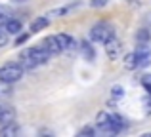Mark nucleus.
Returning a JSON list of instances; mask_svg holds the SVG:
<instances>
[{"instance_id":"obj_1","label":"nucleus","mask_w":151,"mask_h":137,"mask_svg":"<svg viewBox=\"0 0 151 137\" xmlns=\"http://www.w3.org/2000/svg\"><path fill=\"white\" fill-rule=\"evenodd\" d=\"M50 57H52V53L40 44V46H35V48H27V50H23V52L19 53V63L25 67V70H29V69L38 67V65L48 63Z\"/></svg>"},{"instance_id":"obj_2","label":"nucleus","mask_w":151,"mask_h":137,"mask_svg":"<svg viewBox=\"0 0 151 137\" xmlns=\"http://www.w3.org/2000/svg\"><path fill=\"white\" fill-rule=\"evenodd\" d=\"M96 126L100 128L101 131H105V133H119V131H121L122 128H126L128 124H126V120L122 118V116L111 114V112H107V111H101V112H98V116H96Z\"/></svg>"},{"instance_id":"obj_3","label":"nucleus","mask_w":151,"mask_h":137,"mask_svg":"<svg viewBox=\"0 0 151 137\" xmlns=\"http://www.w3.org/2000/svg\"><path fill=\"white\" fill-rule=\"evenodd\" d=\"M113 36H115V27L107 21H100L90 29V40L98 42V44H105Z\"/></svg>"},{"instance_id":"obj_4","label":"nucleus","mask_w":151,"mask_h":137,"mask_svg":"<svg viewBox=\"0 0 151 137\" xmlns=\"http://www.w3.org/2000/svg\"><path fill=\"white\" fill-rule=\"evenodd\" d=\"M25 74V67L21 63H8L0 67V82L4 84H14V82L21 80Z\"/></svg>"},{"instance_id":"obj_5","label":"nucleus","mask_w":151,"mask_h":137,"mask_svg":"<svg viewBox=\"0 0 151 137\" xmlns=\"http://www.w3.org/2000/svg\"><path fill=\"white\" fill-rule=\"evenodd\" d=\"M136 57H138V69L149 67V63H151V50H149L147 42H145V44H140V42H138Z\"/></svg>"},{"instance_id":"obj_6","label":"nucleus","mask_w":151,"mask_h":137,"mask_svg":"<svg viewBox=\"0 0 151 137\" xmlns=\"http://www.w3.org/2000/svg\"><path fill=\"white\" fill-rule=\"evenodd\" d=\"M121 52H122V44H121V40H119L117 36L109 38V40L105 42V53H107V57H109L111 61H117L119 57H121Z\"/></svg>"},{"instance_id":"obj_7","label":"nucleus","mask_w":151,"mask_h":137,"mask_svg":"<svg viewBox=\"0 0 151 137\" xmlns=\"http://www.w3.org/2000/svg\"><path fill=\"white\" fill-rule=\"evenodd\" d=\"M42 46L48 50L52 55H55V53H61V52H63V48H61V44H59L58 36H46L44 40H42Z\"/></svg>"},{"instance_id":"obj_8","label":"nucleus","mask_w":151,"mask_h":137,"mask_svg":"<svg viewBox=\"0 0 151 137\" xmlns=\"http://www.w3.org/2000/svg\"><path fill=\"white\" fill-rule=\"evenodd\" d=\"M12 122H15L14 109L4 107V105H2V111H0V126H8V124H12Z\"/></svg>"},{"instance_id":"obj_9","label":"nucleus","mask_w":151,"mask_h":137,"mask_svg":"<svg viewBox=\"0 0 151 137\" xmlns=\"http://www.w3.org/2000/svg\"><path fill=\"white\" fill-rule=\"evenodd\" d=\"M48 25H50L48 17H35L33 23H31V33H40V31H44Z\"/></svg>"},{"instance_id":"obj_10","label":"nucleus","mask_w":151,"mask_h":137,"mask_svg":"<svg viewBox=\"0 0 151 137\" xmlns=\"http://www.w3.org/2000/svg\"><path fill=\"white\" fill-rule=\"evenodd\" d=\"M58 36V40H59V44H61V48H63V52H67V50H71V48H75L77 46V42H75V38L73 36H69V34H55Z\"/></svg>"},{"instance_id":"obj_11","label":"nucleus","mask_w":151,"mask_h":137,"mask_svg":"<svg viewBox=\"0 0 151 137\" xmlns=\"http://www.w3.org/2000/svg\"><path fill=\"white\" fill-rule=\"evenodd\" d=\"M81 52H82V55H84V59L86 61H92L94 57H96V52H94V48H92V44H90L88 40H84V42H81Z\"/></svg>"},{"instance_id":"obj_12","label":"nucleus","mask_w":151,"mask_h":137,"mask_svg":"<svg viewBox=\"0 0 151 137\" xmlns=\"http://www.w3.org/2000/svg\"><path fill=\"white\" fill-rule=\"evenodd\" d=\"M122 65H124V69H128V70L138 69V57H136V52L126 53V55H124V59H122Z\"/></svg>"},{"instance_id":"obj_13","label":"nucleus","mask_w":151,"mask_h":137,"mask_svg":"<svg viewBox=\"0 0 151 137\" xmlns=\"http://www.w3.org/2000/svg\"><path fill=\"white\" fill-rule=\"evenodd\" d=\"M12 8L10 6H6V4H0V27H4L8 21L12 19Z\"/></svg>"},{"instance_id":"obj_14","label":"nucleus","mask_w":151,"mask_h":137,"mask_svg":"<svg viewBox=\"0 0 151 137\" xmlns=\"http://www.w3.org/2000/svg\"><path fill=\"white\" fill-rule=\"evenodd\" d=\"M4 29H6L10 34H19V33H21V21H19V19H14V17H12L10 21L4 25Z\"/></svg>"},{"instance_id":"obj_15","label":"nucleus","mask_w":151,"mask_h":137,"mask_svg":"<svg viewBox=\"0 0 151 137\" xmlns=\"http://www.w3.org/2000/svg\"><path fill=\"white\" fill-rule=\"evenodd\" d=\"M149 38H151V34H149L147 29H140V31L136 33V40L140 42V44H145V42H149Z\"/></svg>"},{"instance_id":"obj_16","label":"nucleus","mask_w":151,"mask_h":137,"mask_svg":"<svg viewBox=\"0 0 151 137\" xmlns=\"http://www.w3.org/2000/svg\"><path fill=\"white\" fill-rule=\"evenodd\" d=\"M17 126H15V122H12V124H8V126H4L2 130H0V135H15L17 133Z\"/></svg>"},{"instance_id":"obj_17","label":"nucleus","mask_w":151,"mask_h":137,"mask_svg":"<svg viewBox=\"0 0 151 137\" xmlns=\"http://www.w3.org/2000/svg\"><path fill=\"white\" fill-rule=\"evenodd\" d=\"M142 86H144L145 92L151 95V74H144V76H142Z\"/></svg>"},{"instance_id":"obj_18","label":"nucleus","mask_w":151,"mask_h":137,"mask_svg":"<svg viewBox=\"0 0 151 137\" xmlns=\"http://www.w3.org/2000/svg\"><path fill=\"white\" fill-rule=\"evenodd\" d=\"M8 34L10 33H8L4 27H0V48H4V46L8 44Z\"/></svg>"},{"instance_id":"obj_19","label":"nucleus","mask_w":151,"mask_h":137,"mask_svg":"<svg viewBox=\"0 0 151 137\" xmlns=\"http://www.w3.org/2000/svg\"><path fill=\"white\" fill-rule=\"evenodd\" d=\"M67 11H69L67 8H58V10H52L48 15H54V17H61V15H65Z\"/></svg>"},{"instance_id":"obj_20","label":"nucleus","mask_w":151,"mask_h":137,"mask_svg":"<svg viewBox=\"0 0 151 137\" xmlns=\"http://www.w3.org/2000/svg\"><path fill=\"white\" fill-rule=\"evenodd\" d=\"M107 2L109 0H90V8H103L107 6Z\"/></svg>"},{"instance_id":"obj_21","label":"nucleus","mask_w":151,"mask_h":137,"mask_svg":"<svg viewBox=\"0 0 151 137\" xmlns=\"http://www.w3.org/2000/svg\"><path fill=\"white\" fill-rule=\"evenodd\" d=\"M124 95V89L121 86H113V97H122Z\"/></svg>"},{"instance_id":"obj_22","label":"nucleus","mask_w":151,"mask_h":137,"mask_svg":"<svg viewBox=\"0 0 151 137\" xmlns=\"http://www.w3.org/2000/svg\"><path fill=\"white\" fill-rule=\"evenodd\" d=\"M94 133H96V130H94L92 126H86V128L81 130V135H94Z\"/></svg>"},{"instance_id":"obj_23","label":"nucleus","mask_w":151,"mask_h":137,"mask_svg":"<svg viewBox=\"0 0 151 137\" xmlns=\"http://www.w3.org/2000/svg\"><path fill=\"white\" fill-rule=\"evenodd\" d=\"M27 38H29V34H21V36L17 38V40H15V46H19V44H23V42L27 40Z\"/></svg>"},{"instance_id":"obj_24","label":"nucleus","mask_w":151,"mask_h":137,"mask_svg":"<svg viewBox=\"0 0 151 137\" xmlns=\"http://www.w3.org/2000/svg\"><path fill=\"white\" fill-rule=\"evenodd\" d=\"M14 2H19V4H21V2H27V0H14Z\"/></svg>"},{"instance_id":"obj_25","label":"nucleus","mask_w":151,"mask_h":137,"mask_svg":"<svg viewBox=\"0 0 151 137\" xmlns=\"http://www.w3.org/2000/svg\"><path fill=\"white\" fill-rule=\"evenodd\" d=\"M0 111H2V105H0Z\"/></svg>"}]
</instances>
